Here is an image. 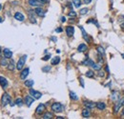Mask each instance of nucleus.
Masks as SVG:
<instances>
[{
    "mask_svg": "<svg viewBox=\"0 0 124 119\" xmlns=\"http://www.w3.org/2000/svg\"><path fill=\"white\" fill-rule=\"evenodd\" d=\"M66 33H67V35L68 36H73L74 33V27H72V26H68L67 28H66Z\"/></svg>",
    "mask_w": 124,
    "mask_h": 119,
    "instance_id": "4468645a",
    "label": "nucleus"
},
{
    "mask_svg": "<svg viewBox=\"0 0 124 119\" xmlns=\"http://www.w3.org/2000/svg\"><path fill=\"white\" fill-rule=\"evenodd\" d=\"M87 46L85 45V44H80L78 48H77V50L79 51V52H84V51H86L87 50Z\"/></svg>",
    "mask_w": 124,
    "mask_h": 119,
    "instance_id": "a211bd4d",
    "label": "nucleus"
},
{
    "mask_svg": "<svg viewBox=\"0 0 124 119\" xmlns=\"http://www.w3.org/2000/svg\"><path fill=\"white\" fill-rule=\"evenodd\" d=\"M35 14H36V13H35V12H34V11H33V10H29V11H28V17H29L30 21L33 24L36 23Z\"/></svg>",
    "mask_w": 124,
    "mask_h": 119,
    "instance_id": "20e7f679",
    "label": "nucleus"
},
{
    "mask_svg": "<svg viewBox=\"0 0 124 119\" xmlns=\"http://www.w3.org/2000/svg\"><path fill=\"white\" fill-rule=\"evenodd\" d=\"M98 75L99 76H102V77H103V76H104V72H103V71H99Z\"/></svg>",
    "mask_w": 124,
    "mask_h": 119,
    "instance_id": "58836bf2",
    "label": "nucleus"
},
{
    "mask_svg": "<svg viewBox=\"0 0 124 119\" xmlns=\"http://www.w3.org/2000/svg\"><path fill=\"white\" fill-rule=\"evenodd\" d=\"M84 106L91 110V109H94L95 107H97V104H95L92 101H84Z\"/></svg>",
    "mask_w": 124,
    "mask_h": 119,
    "instance_id": "f8f14e48",
    "label": "nucleus"
},
{
    "mask_svg": "<svg viewBox=\"0 0 124 119\" xmlns=\"http://www.w3.org/2000/svg\"><path fill=\"white\" fill-rule=\"evenodd\" d=\"M97 108L100 110V111H103L105 108H106V105H105V103L104 102H98L97 103Z\"/></svg>",
    "mask_w": 124,
    "mask_h": 119,
    "instance_id": "aec40b11",
    "label": "nucleus"
},
{
    "mask_svg": "<svg viewBox=\"0 0 124 119\" xmlns=\"http://www.w3.org/2000/svg\"><path fill=\"white\" fill-rule=\"evenodd\" d=\"M57 119H63L64 117H61V116H58V117H56Z\"/></svg>",
    "mask_w": 124,
    "mask_h": 119,
    "instance_id": "a18cd8bd",
    "label": "nucleus"
},
{
    "mask_svg": "<svg viewBox=\"0 0 124 119\" xmlns=\"http://www.w3.org/2000/svg\"><path fill=\"white\" fill-rule=\"evenodd\" d=\"M53 117L52 113H46L44 115H43V119H52Z\"/></svg>",
    "mask_w": 124,
    "mask_h": 119,
    "instance_id": "a878e982",
    "label": "nucleus"
},
{
    "mask_svg": "<svg viewBox=\"0 0 124 119\" xmlns=\"http://www.w3.org/2000/svg\"><path fill=\"white\" fill-rule=\"evenodd\" d=\"M122 57H123V58H124V54H122Z\"/></svg>",
    "mask_w": 124,
    "mask_h": 119,
    "instance_id": "603ef678",
    "label": "nucleus"
},
{
    "mask_svg": "<svg viewBox=\"0 0 124 119\" xmlns=\"http://www.w3.org/2000/svg\"><path fill=\"white\" fill-rule=\"evenodd\" d=\"M55 31H56V32H61V31H62V29H61V28H57V29L55 30Z\"/></svg>",
    "mask_w": 124,
    "mask_h": 119,
    "instance_id": "4c0bfd02",
    "label": "nucleus"
},
{
    "mask_svg": "<svg viewBox=\"0 0 124 119\" xmlns=\"http://www.w3.org/2000/svg\"><path fill=\"white\" fill-rule=\"evenodd\" d=\"M34 12H35V13H36L38 16H40V17H43V16L45 15V13H46V11L43 10L42 8H40V7H36L35 10H34Z\"/></svg>",
    "mask_w": 124,
    "mask_h": 119,
    "instance_id": "6e6552de",
    "label": "nucleus"
},
{
    "mask_svg": "<svg viewBox=\"0 0 124 119\" xmlns=\"http://www.w3.org/2000/svg\"><path fill=\"white\" fill-rule=\"evenodd\" d=\"M85 75L87 76V77H90V78H92V77H94V75H95V73H94V71H88L86 73H85Z\"/></svg>",
    "mask_w": 124,
    "mask_h": 119,
    "instance_id": "7c9ffc66",
    "label": "nucleus"
},
{
    "mask_svg": "<svg viewBox=\"0 0 124 119\" xmlns=\"http://www.w3.org/2000/svg\"><path fill=\"white\" fill-rule=\"evenodd\" d=\"M80 82H81V85H82V87H84V82H83V79H82V78H80Z\"/></svg>",
    "mask_w": 124,
    "mask_h": 119,
    "instance_id": "79ce46f5",
    "label": "nucleus"
},
{
    "mask_svg": "<svg viewBox=\"0 0 124 119\" xmlns=\"http://www.w3.org/2000/svg\"><path fill=\"white\" fill-rule=\"evenodd\" d=\"M29 71H30V69H29V68H26V69H24L23 71H21V74H20V78H21L22 80H26L27 76L29 75Z\"/></svg>",
    "mask_w": 124,
    "mask_h": 119,
    "instance_id": "9b49d317",
    "label": "nucleus"
},
{
    "mask_svg": "<svg viewBox=\"0 0 124 119\" xmlns=\"http://www.w3.org/2000/svg\"><path fill=\"white\" fill-rule=\"evenodd\" d=\"M73 3H74V5L75 8H79L80 5H81V1H80V0H74Z\"/></svg>",
    "mask_w": 124,
    "mask_h": 119,
    "instance_id": "2f4dec72",
    "label": "nucleus"
},
{
    "mask_svg": "<svg viewBox=\"0 0 124 119\" xmlns=\"http://www.w3.org/2000/svg\"><path fill=\"white\" fill-rule=\"evenodd\" d=\"M8 64H9V63H8V61H7L6 57H5V58H2V59L0 60V65H1V66H3V67H4V66H7Z\"/></svg>",
    "mask_w": 124,
    "mask_h": 119,
    "instance_id": "cd10ccee",
    "label": "nucleus"
},
{
    "mask_svg": "<svg viewBox=\"0 0 124 119\" xmlns=\"http://www.w3.org/2000/svg\"><path fill=\"white\" fill-rule=\"evenodd\" d=\"M1 22H2V18L0 17V23H1Z\"/></svg>",
    "mask_w": 124,
    "mask_h": 119,
    "instance_id": "3c124183",
    "label": "nucleus"
},
{
    "mask_svg": "<svg viewBox=\"0 0 124 119\" xmlns=\"http://www.w3.org/2000/svg\"><path fill=\"white\" fill-rule=\"evenodd\" d=\"M60 62V57L59 56H55V57H53L52 59V65H57L58 63Z\"/></svg>",
    "mask_w": 124,
    "mask_h": 119,
    "instance_id": "4be33fe9",
    "label": "nucleus"
},
{
    "mask_svg": "<svg viewBox=\"0 0 124 119\" xmlns=\"http://www.w3.org/2000/svg\"><path fill=\"white\" fill-rule=\"evenodd\" d=\"M8 69L10 71H13L14 70V62H13V60H11V62L8 64Z\"/></svg>",
    "mask_w": 124,
    "mask_h": 119,
    "instance_id": "393cba45",
    "label": "nucleus"
},
{
    "mask_svg": "<svg viewBox=\"0 0 124 119\" xmlns=\"http://www.w3.org/2000/svg\"><path fill=\"white\" fill-rule=\"evenodd\" d=\"M97 50H98V51L99 55H104V54H105V50H104V49H103L102 47L98 46Z\"/></svg>",
    "mask_w": 124,
    "mask_h": 119,
    "instance_id": "c85d7f7f",
    "label": "nucleus"
},
{
    "mask_svg": "<svg viewBox=\"0 0 124 119\" xmlns=\"http://www.w3.org/2000/svg\"><path fill=\"white\" fill-rule=\"evenodd\" d=\"M28 3H29L30 6L35 7V8H36V7H41V6L43 5V3H42L40 0H29Z\"/></svg>",
    "mask_w": 124,
    "mask_h": 119,
    "instance_id": "423d86ee",
    "label": "nucleus"
},
{
    "mask_svg": "<svg viewBox=\"0 0 124 119\" xmlns=\"http://www.w3.org/2000/svg\"><path fill=\"white\" fill-rule=\"evenodd\" d=\"M3 53H4V56L6 58H11L13 56V51L10 49H4L3 50Z\"/></svg>",
    "mask_w": 124,
    "mask_h": 119,
    "instance_id": "ddd939ff",
    "label": "nucleus"
},
{
    "mask_svg": "<svg viewBox=\"0 0 124 119\" xmlns=\"http://www.w3.org/2000/svg\"><path fill=\"white\" fill-rule=\"evenodd\" d=\"M75 15H76V13H75V12H74V11H71L69 13V16H75Z\"/></svg>",
    "mask_w": 124,
    "mask_h": 119,
    "instance_id": "e433bc0d",
    "label": "nucleus"
},
{
    "mask_svg": "<svg viewBox=\"0 0 124 119\" xmlns=\"http://www.w3.org/2000/svg\"><path fill=\"white\" fill-rule=\"evenodd\" d=\"M25 104L28 106V107H31V105L33 104V102L34 101V98L32 96V95H27L25 97Z\"/></svg>",
    "mask_w": 124,
    "mask_h": 119,
    "instance_id": "1a4fd4ad",
    "label": "nucleus"
},
{
    "mask_svg": "<svg viewBox=\"0 0 124 119\" xmlns=\"http://www.w3.org/2000/svg\"><path fill=\"white\" fill-rule=\"evenodd\" d=\"M30 94L32 95L34 99H39V98H41V93H39V92H37V91H34V90H33V89H31L30 90Z\"/></svg>",
    "mask_w": 124,
    "mask_h": 119,
    "instance_id": "0eeeda50",
    "label": "nucleus"
},
{
    "mask_svg": "<svg viewBox=\"0 0 124 119\" xmlns=\"http://www.w3.org/2000/svg\"><path fill=\"white\" fill-rule=\"evenodd\" d=\"M0 85H1V87L4 88V89H6L7 86H8V81H7V79H6L5 77H3V76H0Z\"/></svg>",
    "mask_w": 124,
    "mask_h": 119,
    "instance_id": "2eb2a0df",
    "label": "nucleus"
},
{
    "mask_svg": "<svg viewBox=\"0 0 124 119\" xmlns=\"http://www.w3.org/2000/svg\"><path fill=\"white\" fill-rule=\"evenodd\" d=\"M1 52H2V50H1V48H0V56H1Z\"/></svg>",
    "mask_w": 124,
    "mask_h": 119,
    "instance_id": "09e8293b",
    "label": "nucleus"
},
{
    "mask_svg": "<svg viewBox=\"0 0 124 119\" xmlns=\"http://www.w3.org/2000/svg\"><path fill=\"white\" fill-rule=\"evenodd\" d=\"M50 70H51V67H49V66H46V67H44L43 69H42V71H45V72H47V71H49Z\"/></svg>",
    "mask_w": 124,
    "mask_h": 119,
    "instance_id": "c9c22d12",
    "label": "nucleus"
},
{
    "mask_svg": "<svg viewBox=\"0 0 124 119\" xmlns=\"http://www.w3.org/2000/svg\"><path fill=\"white\" fill-rule=\"evenodd\" d=\"M92 2V0H84V3L85 4H90Z\"/></svg>",
    "mask_w": 124,
    "mask_h": 119,
    "instance_id": "ea45409f",
    "label": "nucleus"
},
{
    "mask_svg": "<svg viewBox=\"0 0 124 119\" xmlns=\"http://www.w3.org/2000/svg\"><path fill=\"white\" fill-rule=\"evenodd\" d=\"M14 18L16 19V20H18V21H23L25 19L24 15L21 13H15V14H14Z\"/></svg>",
    "mask_w": 124,
    "mask_h": 119,
    "instance_id": "f3484780",
    "label": "nucleus"
},
{
    "mask_svg": "<svg viewBox=\"0 0 124 119\" xmlns=\"http://www.w3.org/2000/svg\"><path fill=\"white\" fill-rule=\"evenodd\" d=\"M12 102V97L11 95L8 94H4L3 96H2V99H1V104L3 107L7 106L8 104H10Z\"/></svg>",
    "mask_w": 124,
    "mask_h": 119,
    "instance_id": "f257e3e1",
    "label": "nucleus"
},
{
    "mask_svg": "<svg viewBox=\"0 0 124 119\" xmlns=\"http://www.w3.org/2000/svg\"><path fill=\"white\" fill-rule=\"evenodd\" d=\"M92 67H93L94 70H97V71H100V70H101V65H100V64H96V63H94V65H93Z\"/></svg>",
    "mask_w": 124,
    "mask_h": 119,
    "instance_id": "c756f323",
    "label": "nucleus"
},
{
    "mask_svg": "<svg viewBox=\"0 0 124 119\" xmlns=\"http://www.w3.org/2000/svg\"><path fill=\"white\" fill-rule=\"evenodd\" d=\"M15 105L21 107V106L23 105V100H22V98H16V100H15Z\"/></svg>",
    "mask_w": 124,
    "mask_h": 119,
    "instance_id": "bb28decb",
    "label": "nucleus"
},
{
    "mask_svg": "<svg viewBox=\"0 0 124 119\" xmlns=\"http://www.w3.org/2000/svg\"><path fill=\"white\" fill-rule=\"evenodd\" d=\"M44 111H45V105H43V104H39L38 106H37V108H36V110H35V113H36V114H42L43 113H44Z\"/></svg>",
    "mask_w": 124,
    "mask_h": 119,
    "instance_id": "9d476101",
    "label": "nucleus"
},
{
    "mask_svg": "<svg viewBox=\"0 0 124 119\" xmlns=\"http://www.w3.org/2000/svg\"><path fill=\"white\" fill-rule=\"evenodd\" d=\"M52 39L53 40V42H56V38L55 37H52Z\"/></svg>",
    "mask_w": 124,
    "mask_h": 119,
    "instance_id": "c03bdc74",
    "label": "nucleus"
},
{
    "mask_svg": "<svg viewBox=\"0 0 124 119\" xmlns=\"http://www.w3.org/2000/svg\"><path fill=\"white\" fill-rule=\"evenodd\" d=\"M26 59H27V55H22L20 57V59L18 60V62L16 64V69L18 71H21L23 69V67H24L25 65V62H26Z\"/></svg>",
    "mask_w": 124,
    "mask_h": 119,
    "instance_id": "f03ea898",
    "label": "nucleus"
},
{
    "mask_svg": "<svg viewBox=\"0 0 124 119\" xmlns=\"http://www.w3.org/2000/svg\"><path fill=\"white\" fill-rule=\"evenodd\" d=\"M61 21H62V22H65V21H66V18H65L64 16H62V17H61Z\"/></svg>",
    "mask_w": 124,
    "mask_h": 119,
    "instance_id": "a19ab883",
    "label": "nucleus"
},
{
    "mask_svg": "<svg viewBox=\"0 0 124 119\" xmlns=\"http://www.w3.org/2000/svg\"><path fill=\"white\" fill-rule=\"evenodd\" d=\"M33 84H34V82H33V80H32V79H29V80H26V81H25V86L28 87V88L33 87Z\"/></svg>",
    "mask_w": 124,
    "mask_h": 119,
    "instance_id": "5701e85b",
    "label": "nucleus"
},
{
    "mask_svg": "<svg viewBox=\"0 0 124 119\" xmlns=\"http://www.w3.org/2000/svg\"><path fill=\"white\" fill-rule=\"evenodd\" d=\"M124 105V98H122V99H119L118 101H117L116 102V106H115V111H114V113H117L118 111H119V109L122 107Z\"/></svg>",
    "mask_w": 124,
    "mask_h": 119,
    "instance_id": "39448f33",
    "label": "nucleus"
},
{
    "mask_svg": "<svg viewBox=\"0 0 124 119\" xmlns=\"http://www.w3.org/2000/svg\"><path fill=\"white\" fill-rule=\"evenodd\" d=\"M88 9L87 8H84V9H81V11H80V14L81 15H84V14H86L87 13H88Z\"/></svg>",
    "mask_w": 124,
    "mask_h": 119,
    "instance_id": "72a5a7b5",
    "label": "nucleus"
},
{
    "mask_svg": "<svg viewBox=\"0 0 124 119\" xmlns=\"http://www.w3.org/2000/svg\"><path fill=\"white\" fill-rule=\"evenodd\" d=\"M80 28V30H81V31H82V35H83V37H84V39L87 41V42H89V37H88V35H87V33H86V31H85V30H84V28L83 27H79Z\"/></svg>",
    "mask_w": 124,
    "mask_h": 119,
    "instance_id": "412c9836",
    "label": "nucleus"
},
{
    "mask_svg": "<svg viewBox=\"0 0 124 119\" xmlns=\"http://www.w3.org/2000/svg\"><path fill=\"white\" fill-rule=\"evenodd\" d=\"M90 115H91L90 109L86 108V109H84V110L82 111V116H83L84 118H88V117H90Z\"/></svg>",
    "mask_w": 124,
    "mask_h": 119,
    "instance_id": "dca6fc26",
    "label": "nucleus"
},
{
    "mask_svg": "<svg viewBox=\"0 0 124 119\" xmlns=\"http://www.w3.org/2000/svg\"><path fill=\"white\" fill-rule=\"evenodd\" d=\"M70 97H71L72 99H74V100H77V99H78L77 95L75 94L74 92H70Z\"/></svg>",
    "mask_w": 124,
    "mask_h": 119,
    "instance_id": "473e14b6",
    "label": "nucleus"
},
{
    "mask_svg": "<svg viewBox=\"0 0 124 119\" xmlns=\"http://www.w3.org/2000/svg\"><path fill=\"white\" fill-rule=\"evenodd\" d=\"M40 1H41V2L44 4V3H48V1H49V0H40Z\"/></svg>",
    "mask_w": 124,
    "mask_h": 119,
    "instance_id": "37998d69",
    "label": "nucleus"
},
{
    "mask_svg": "<svg viewBox=\"0 0 124 119\" xmlns=\"http://www.w3.org/2000/svg\"><path fill=\"white\" fill-rule=\"evenodd\" d=\"M122 115L124 116V109H123V111H122Z\"/></svg>",
    "mask_w": 124,
    "mask_h": 119,
    "instance_id": "8fccbe9b",
    "label": "nucleus"
},
{
    "mask_svg": "<svg viewBox=\"0 0 124 119\" xmlns=\"http://www.w3.org/2000/svg\"><path fill=\"white\" fill-rule=\"evenodd\" d=\"M1 9H2V5L0 4V11H1Z\"/></svg>",
    "mask_w": 124,
    "mask_h": 119,
    "instance_id": "de8ad7c7",
    "label": "nucleus"
},
{
    "mask_svg": "<svg viewBox=\"0 0 124 119\" xmlns=\"http://www.w3.org/2000/svg\"><path fill=\"white\" fill-rule=\"evenodd\" d=\"M94 63H95V62H94L92 59H89V58H87L85 61H83V65H85V66H91V67H92V66L94 65Z\"/></svg>",
    "mask_w": 124,
    "mask_h": 119,
    "instance_id": "6ab92c4d",
    "label": "nucleus"
},
{
    "mask_svg": "<svg viewBox=\"0 0 124 119\" xmlns=\"http://www.w3.org/2000/svg\"><path fill=\"white\" fill-rule=\"evenodd\" d=\"M52 112H54V113H61V112L63 111V106H62L60 103L55 102V103H53V104L52 105Z\"/></svg>",
    "mask_w": 124,
    "mask_h": 119,
    "instance_id": "7ed1b4c3",
    "label": "nucleus"
},
{
    "mask_svg": "<svg viewBox=\"0 0 124 119\" xmlns=\"http://www.w3.org/2000/svg\"><path fill=\"white\" fill-rule=\"evenodd\" d=\"M121 27H122V28H123V29H124V22H123V23H122V25H121Z\"/></svg>",
    "mask_w": 124,
    "mask_h": 119,
    "instance_id": "49530a36",
    "label": "nucleus"
},
{
    "mask_svg": "<svg viewBox=\"0 0 124 119\" xmlns=\"http://www.w3.org/2000/svg\"><path fill=\"white\" fill-rule=\"evenodd\" d=\"M50 58H51V54H48V55H45V56L42 58V60H44V61H47V60H49Z\"/></svg>",
    "mask_w": 124,
    "mask_h": 119,
    "instance_id": "f704fd0d",
    "label": "nucleus"
},
{
    "mask_svg": "<svg viewBox=\"0 0 124 119\" xmlns=\"http://www.w3.org/2000/svg\"><path fill=\"white\" fill-rule=\"evenodd\" d=\"M112 99L115 101V102H117V101H118L119 100V94H118V93H117V92H115L113 94H112Z\"/></svg>",
    "mask_w": 124,
    "mask_h": 119,
    "instance_id": "b1692460",
    "label": "nucleus"
}]
</instances>
